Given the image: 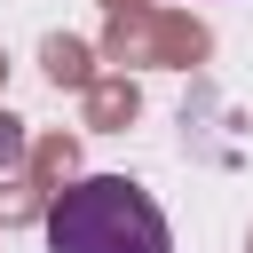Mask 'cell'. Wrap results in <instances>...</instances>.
I'll return each mask as SVG.
<instances>
[{"instance_id": "6da1fadb", "label": "cell", "mask_w": 253, "mask_h": 253, "mask_svg": "<svg viewBox=\"0 0 253 253\" xmlns=\"http://www.w3.org/2000/svg\"><path fill=\"white\" fill-rule=\"evenodd\" d=\"M47 253H174V229L142 182L79 174L47 206Z\"/></svg>"}]
</instances>
